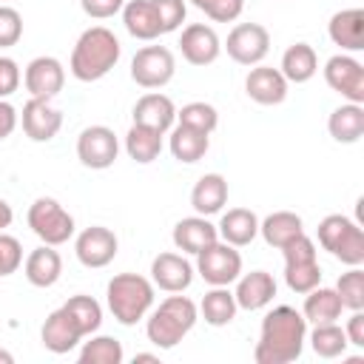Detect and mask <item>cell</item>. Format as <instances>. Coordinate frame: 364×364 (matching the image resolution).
Returning <instances> with one entry per match:
<instances>
[{"label": "cell", "mask_w": 364, "mask_h": 364, "mask_svg": "<svg viewBox=\"0 0 364 364\" xmlns=\"http://www.w3.org/2000/svg\"><path fill=\"white\" fill-rule=\"evenodd\" d=\"M324 82L347 102L364 105V65L350 54H333L324 63Z\"/></svg>", "instance_id": "cell-11"}, {"label": "cell", "mask_w": 364, "mask_h": 364, "mask_svg": "<svg viewBox=\"0 0 364 364\" xmlns=\"http://www.w3.org/2000/svg\"><path fill=\"white\" fill-rule=\"evenodd\" d=\"M23 82H26V91L28 97L34 100H54L63 85H65V68L57 57H34L26 71H23Z\"/></svg>", "instance_id": "cell-13"}, {"label": "cell", "mask_w": 364, "mask_h": 364, "mask_svg": "<svg viewBox=\"0 0 364 364\" xmlns=\"http://www.w3.org/2000/svg\"><path fill=\"white\" fill-rule=\"evenodd\" d=\"M279 71L284 74L287 82H296V85L313 80L316 71H318L316 48H313L310 43H293V46L282 54V65H279Z\"/></svg>", "instance_id": "cell-30"}, {"label": "cell", "mask_w": 364, "mask_h": 364, "mask_svg": "<svg viewBox=\"0 0 364 364\" xmlns=\"http://www.w3.org/2000/svg\"><path fill=\"white\" fill-rule=\"evenodd\" d=\"M151 282L165 293H182L193 282V264L182 253H159L151 262Z\"/></svg>", "instance_id": "cell-17"}, {"label": "cell", "mask_w": 364, "mask_h": 364, "mask_svg": "<svg viewBox=\"0 0 364 364\" xmlns=\"http://www.w3.org/2000/svg\"><path fill=\"white\" fill-rule=\"evenodd\" d=\"M327 131L336 142L341 145H353L364 136V105L358 102H344L338 105L330 119H327Z\"/></svg>", "instance_id": "cell-28"}, {"label": "cell", "mask_w": 364, "mask_h": 364, "mask_svg": "<svg viewBox=\"0 0 364 364\" xmlns=\"http://www.w3.org/2000/svg\"><path fill=\"white\" fill-rule=\"evenodd\" d=\"M20 264H23V245L14 236L0 230V279L17 273Z\"/></svg>", "instance_id": "cell-42"}, {"label": "cell", "mask_w": 364, "mask_h": 364, "mask_svg": "<svg viewBox=\"0 0 364 364\" xmlns=\"http://www.w3.org/2000/svg\"><path fill=\"white\" fill-rule=\"evenodd\" d=\"M119 54H122V46L117 34L105 26H91L77 37L68 71L80 82H97L119 63Z\"/></svg>", "instance_id": "cell-2"}, {"label": "cell", "mask_w": 364, "mask_h": 364, "mask_svg": "<svg viewBox=\"0 0 364 364\" xmlns=\"http://www.w3.org/2000/svg\"><path fill=\"white\" fill-rule=\"evenodd\" d=\"M179 51L191 65H210L222 54V40L208 23H191L182 28Z\"/></svg>", "instance_id": "cell-14"}, {"label": "cell", "mask_w": 364, "mask_h": 364, "mask_svg": "<svg viewBox=\"0 0 364 364\" xmlns=\"http://www.w3.org/2000/svg\"><path fill=\"white\" fill-rule=\"evenodd\" d=\"M199 11H205L213 23H233L239 20L245 0H191Z\"/></svg>", "instance_id": "cell-40"}, {"label": "cell", "mask_w": 364, "mask_h": 364, "mask_svg": "<svg viewBox=\"0 0 364 364\" xmlns=\"http://www.w3.org/2000/svg\"><path fill=\"white\" fill-rule=\"evenodd\" d=\"M105 301L119 324L134 327L154 307V282L139 273H117L105 287Z\"/></svg>", "instance_id": "cell-4"}, {"label": "cell", "mask_w": 364, "mask_h": 364, "mask_svg": "<svg viewBox=\"0 0 364 364\" xmlns=\"http://www.w3.org/2000/svg\"><path fill=\"white\" fill-rule=\"evenodd\" d=\"M23 273H26L28 284H34V287H51L63 276V259L54 250V245H40V247H34L26 256Z\"/></svg>", "instance_id": "cell-24"}, {"label": "cell", "mask_w": 364, "mask_h": 364, "mask_svg": "<svg viewBox=\"0 0 364 364\" xmlns=\"http://www.w3.org/2000/svg\"><path fill=\"white\" fill-rule=\"evenodd\" d=\"M284 282L299 296L310 293L313 287L321 284V264H318V259L301 262V264H284Z\"/></svg>", "instance_id": "cell-38"}, {"label": "cell", "mask_w": 364, "mask_h": 364, "mask_svg": "<svg viewBox=\"0 0 364 364\" xmlns=\"http://www.w3.org/2000/svg\"><path fill=\"white\" fill-rule=\"evenodd\" d=\"M219 239L233 245V247H245L259 236V216L247 208H230L228 213H222L219 225Z\"/></svg>", "instance_id": "cell-25"}, {"label": "cell", "mask_w": 364, "mask_h": 364, "mask_svg": "<svg viewBox=\"0 0 364 364\" xmlns=\"http://www.w3.org/2000/svg\"><path fill=\"white\" fill-rule=\"evenodd\" d=\"M131 117H134L136 125H148V128H154L159 134H168L176 125V105H173V100L168 94L151 91V94H142L134 102Z\"/></svg>", "instance_id": "cell-18"}, {"label": "cell", "mask_w": 364, "mask_h": 364, "mask_svg": "<svg viewBox=\"0 0 364 364\" xmlns=\"http://www.w3.org/2000/svg\"><path fill=\"white\" fill-rule=\"evenodd\" d=\"M162 136L165 134H159V131H154V128H148V125H131L128 128V134H125V154L134 159V162H139V165H148V162H154L159 154H162Z\"/></svg>", "instance_id": "cell-32"}, {"label": "cell", "mask_w": 364, "mask_h": 364, "mask_svg": "<svg viewBox=\"0 0 364 364\" xmlns=\"http://www.w3.org/2000/svg\"><path fill=\"white\" fill-rule=\"evenodd\" d=\"M136 361H159V358H156L154 353H136V355H134V364H136Z\"/></svg>", "instance_id": "cell-50"}, {"label": "cell", "mask_w": 364, "mask_h": 364, "mask_svg": "<svg viewBox=\"0 0 364 364\" xmlns=\"http://www.w3.org/2000/svg\"><path fill=\"white\" fill-rule=\"evenodd\" d=\"M276 296V279L267 270H250L236 279L233 299L242 310H262L273 301Z\"/></svg>", "instance_id": "cell-20"}, {"label": "cell", "mask_w": 364, "mask_h": 364, "mask_svg": "<svg viewBox=\"0 0 364 364\" xmlns=\"http://www.w3.org/2000/svg\"><path fill=\"white\" fill-rule=\"evenodd\" d=\"M11 361H14V355L9 350H0V364H11Z\"/></svg>", "instance_id": "cell-51"}, {"label": "cell", "mask_w": 364, "mask_h": 364, "mask_svg": "<svg viewBox=\"0 0 364 364\" xmlns=\"http://www.w3.org/2000/svg\"><path fill=\"white\" fill-rule=\"evenodd\" d=\"M318 245L347 267L364 264V230L358 222L341 213H330L318 222Z\"/></svg>", "instance_id": "cell-5"}, {"label": "cell", "mask_w": 364, "mask_h": 364, "mask_svg": "<svg viewBox=\"0 0 364 364\" xmlns=\"http://www.w3.org/2000/svg\"><path fill=\"white\" fill-rule=\"evenodd\" d=\"M26 219H28L31 233H34L43 245H54V247L65 245V242L74 236V230H77L74 216H71L57 199H51V196L34 199Z\"/></svg>", "instance_id": "cell-6"}, {"label": "cell", "mask_w": 364, "mask_h": 364, "mask_svg": "<svg viewBox=\"0 0 364 364\" xmlns=\"http://www.w3.org/2000/svg\"><path fill=\"white\" fill-rule=\"evenodd\" d=\"M341 299L336 293V287H313L310 293H304V304H301V316L310 324H330L336 318H341Z\"/></svg>", "instance_id": "cell-31"}, {"label": "cell", "mask_w": 364, "mask_h": 364, "mask_svg": "<svg viewBox=\"0 0 364 364\" xmlns=\"http://www.w3.org/2000/svg\"><path fill=\"white\" fill-rule=\"evenodd\" d=\"M168 148H171V154H173L176 162L193 165V162H199V159L208 154V148H210V134H202V131H196V128H188V125H179V122H176V125L171 128Z\"/></svg>", "instance_id": "cell-27"}, {"label": "cell", "mask_w": 364, "mask_h": 364, "mask_svg": "<svg viewBox=\"0 0 364 364\" xmlns=\"http://www.w3.org/2000/svg\"><path fill=\"white\" fill-rule=\"evenodd\" d=\"M225 51L239 65H259L270 51V31L262 23H239L230 28Z\"/></svg>", "instance_id": "cell-9"}, {"label": "cell", "mask_w": 364, "mask_h": 364, "mask_svg": "<svg viewBox=\"0 0 364 364\" xmlns=\"http://www.w3.org/2000/svg\"><path fill=\"white\" fill-rule=\"evenodd\" d=\"M119 139L108 125H88L77 136V159L91 171H105L117 162Z\"/></svg>", "instance_id": "cell-10"}, {"label": "cell", "mask_w": 364, "mask_h": 364, "mask_svg": "<svg viewBox=\"0 0 364 364\" xmlns=\"http://www.w3.org/2000/svg\"><path fill=\"white\" fill-rule=\"evenodd\" d=\"M63 310L77 321V327H80L82 336L97 333L100 324H102V307H100V301H97L94 296L77 293V296H71V299L63 304Z\"/></svg>", "instance_id": "cell-34"}, {"label": "cell", "mask_w": 364, "mask_h": 364, "mask_svg": "<svg viewBox=\"0 0 364 364\" xmlns=\"http://www.w3.org/2000/svg\"><path fill=\"white\" fill-rule=\"evenodd\" d=\"M259 233H262V239H264L270 247L282 250L287 242H293L296 236L304 233V222H301V216L293 213V210H276V213H270V216H264V219L259 222Z\"/></svg>", "instance_id": "cell-29"}, {"label": "cell", "mask_w": 364, "mask_h": 364, "mask_svg": "<svg viewBox=\"0 0 364 364\" xmlns=\"http://www.w3.org/2000/svg\"><path fill=\"white\" fill-rule=\"evenodd\" d=\"M119 250V239L114 236L111 228H102V225H91L85 230H80V236L74 239V253L80 259L82 267H105L114 262Z\"/></svg>", "instance_id": "cell-12"}, {"label": "cell", "mask_w": 364, "mask_h": 364, "mask_svg": "<svg viewBox=\"0 0 364 364\" xmlns=\"http://www.w3.org/2000/svg\"><path fill=\"white\" fill-rule=\"evenodd\" d=\"M196 273L210 287H228L242 276V256L233 245L216 239L213 245L196 253Z\"/></svg>", "instance_id": "cell-7"}, {"label": "cell", "mask_w": 364, "mask_h": 364, "mask_svg": "<svg viewBox=\"0 0 364 364\" xmlns=\"http://www.w3.org/2000/svg\"><path fill=\"white\" fill-rule=\"evenodd\" d=\"M63 128L60 108L51 105V100H28L23 105V131L31 142H51Z\"/></svg>", "instance_id": "cell-16"}, {"label": "cell", "mask_w": 364, "mask_h": 364, "mask_svg": "<svg viewBox=\"0 0 364 364\" xmlns=\"http://www.w3.org/2000/svg\"><path fill=\"white\" fill-rule=\"evenodd\" d=\"M176 60L165 46H142L131 60V80L139 88H162L173 80Z\"/></svg>", "instance_id": "cell-8"}, {"label": "cell", "mask_w": 364, "mask_h": 364, "mask_svg": "<svg viewBox=\"0 0 364 364\" xmlns=\"http://www.w3.org/2000/svg\"><path fill=\"white\" fill-rule=\"evenodd\" d=\"M176 122L188 125V128H196L202 134H213L216 125H219V111L210 102H188L176 111Z\"/></svg>", "instance_id": "cell-37"}, {"label": "cell", "mask_w": 364, "mask_h": 364, "mask_svg": "<svg viewBox=\"0 0 364 364\" xmlns=\"http://www.w3.org/2000/svg\"><path fill=\"white\" fill-rule=\"evenodd\" d=\"M23 37V17L11 6H0V48L17 46Z\"/></svg>", "instance_id": "cell-41"}, {"label": "cell", "mask_w": 364, "mask_h": 364, "mask_svg": "<svg viewBox=\"0 0 364 364\" xmlns=\"http://www.w3.org/2000/svg\"><path fill=\"white\" fill-rule=\"evenodd\" d=\"M330 40L341 51H361L364 48V9H341L327 23Z\"/></svg>", "instance_id": "cell-23"}, {"label": "cell", "mask_w": 364, "mask_h": 364, "mask_svg": "<svg viewBox=\"0 0 364 364\" xmlns=\"http://www.w3.org/2000/svg\"><path fill=\"white\" fill-rule=\"evenodd\" d=\"M11 219H14V213H11V205L0 196V230H6L9 225H11Z\"/></svg>", "instance_id": "cell-49"}, {"label": "cell", "mask_w": 364, "mask_h": 364, "mask_svg": "<svg viewBox=\"0 0 364 364\" xmlns=\"http://www.w3.org/2000/svg\"><path fill=\"white\" fill-rule=\"evenodd\" d=\"M154 6L159 11V23H162V31L165 34L176 31L185 23V14H188L185 0H154Z\"/></svg>", "instance_id": "cell-43"}, {"label": "cell", "mask_w": 364, "mask_h": 364, "mask_svg": "<svg viewBox=\"0 0 364 364\" xmlns=\"http://www.w3.org/2000/svg\"><path fill=\"white\" fill-rule=\"evenodd\" d=\"M119 14H122L125 31H128L131 37H136V40L151 43V40H156L159 34H165L154 0H128Z\"/></svg>", "instance_id": "cell-22"}, {"label": "cell", "mask_w": 364, "mask_h": 364, "mask_svg": "<svg viewBox=\"0 0 364 364\" xmlns=\"http://www.w3.org/2000/svg\"><path fill=\"white\" fill-rule=\"evenodd\" d=\"M199 318V307L188 299V296H168L159 301V307L148 316L145 324V336L154 347L159 350H171L176 347L196 324Z\"/></svg>", "instance_id": "cell-3"}, {"label": "cell", "mask_w": 364, "mask_h": 364, "mask_svg": "<svg viewBox=\"0 0 364 364\" xmlns=\"http://www.w3.org/2000/svg\"><path fill=\"white\" fill-rule=\"evenodd\" d=\"M236 310H239V304H236V299H233V293H230L228 287H210V290L202 296V301H199V316H202L210 327H225V324H230V321L236 318Z\"/></svg>", "instance_id": "cell-33"}, {"label": "cell", "mask_w": 364, "mask_h": 364, "mask_svg": "<svg viewBox=\"0 0 364 364\" xmlns=\"http://www.w3.org/2000/svg\"><path fill=\"white\" fill-rule=\"evenodd\" d=\"M344 336L353 347H364V313L361 310H353V316L347 318V327H344Z\"/></svg>", "instance_id": "cell-47"}, {"label": "cell", "mask_w": 364, "mask_h": 364, "mask_svg": "<svg viewBox=\"0 0 364 364\" xmlns=\"http://www.w3.org/2000/svg\"><path fill=\"white\" fill-rule=\"evenodd\" d=\"M287 80L279 68H270V65H250L247 77H245V94L259 102V105H279L284 102L287 97Z\"/></svg>", "instance_id": "cell-15"}, {"label": "cell", "mask_w": 364, "mask_h": 364, "mask_svg": "<svg viewBox=\"0 0 364 364\" xmlns=\"http://www.w3.org/2000/svg\"><path fill=\"white\" fill-rule=\"evenodd\" d=\"M125 350L114 336H94L91 341H82L80 364H122Z\"/></svg>", "instance_id": "cell-36"}, {"label": "cell", "mask_w": 364, "mask_h": 364, "mask_svg": "<svg viewBox=\"0 0 364 364\" xmlns=\"http://www.w3.org/2000/svg\"><path fill=\"white\" fill-rule=\"evenodd\" d=\"M82 338H85V336L80 333L77 321H74L63 307L51 310L48 318L43 321V330H40V341H43V347H46L48 353H57V355L71 353Z\"/></svg>", "instance_id": "cell-19"}, {"label": "cell", "mask_w": 364, "mask_h": 364, "mask_svg": "<svg viewBox=\"0 0 364 364\" xmlns=\"http://www.w3.org/2000/svg\"><path fill=\"white\" fill-rule=\"evenodd\" d=\"M310 347H313V353L318 358H338V355H344V350L350 347V341L344 336V327H338L336 321H330V324H313Z\"/></svg>", "instance_id": "cell-35"}, {"label": "cell", "mask_w": 364, "mask_h": 364, "mask_svg": "<svg viewBox=\"0 0 364 364\" xmlns=\"http://www.w3.org/2000/svg\"><path fill=\"white\" fill-rule=\"evenodd\" d=\"M219 239V230L213 222H208V216H185L173 225V245L182 253L196 256L199 250H205L208 245H213Z\"/></svg>", "instance_id": "cell-21"}, {"label": "cell", "mask_w": 364, "mask_h": 364, "mask_svg": "<svg viewBox=\"0 0 364 364\" xmlns=\"http://www.w3.org/2000/svg\"><path fill=\"white\" fill-rule=\"evenodd\" d=\"M336 293L344 310H364V270L350 267L347 273H341L336 282Z\"/></svg>", "instance_id": "cell-39"}, {"label": "cell", "mask_w": 364, "mask_h": 364, "mask_svg": "<svg viewBox=\"0 0 364 364\" xmlns=\"http://www.w3.org/2000/svg\"><path fill=\"white\" fill-rule=\"evenodd\" d=\"M228 205V179L222 173H205L191 191V208L199 216H213Z\"/></svg>", "instance_id": "cell-26"}, {"label": "cell", "mask_w": 364, "mask_h": 364, "mask_svg": "<svg viewBox=\"0 0 364 364\" xmlns=\"http://www.w3.org/2000/svg\"><path fill=\"white\" fill-rule=\"evenodd\" d=\"M80 6L91 20H108L122 11L125 0H80Z\"/></svg>", "instance_id": "cell-46"}, {"label": "cell", "mask_w": 364, "mask_h": 364, "mask_svg": "<svg viewBox=\"0 0 364 364\" xmlns=\"http://www.w3.org/2000/svg\"><path fill=\"white\" fill-rule=\"evenodd\" d=\"M20 65L11 60V57H0V100L11 97L17 88H20Z\"/></svg>", "instance_id": "cell-45"}, {"label": "cell", "mask_w": 364, "mask_h": 364, "mask_svg": "<svg viewBox=\"0 0 364 364\" xmlns=\"http://www.w3.org/2000/svg\"><path fill=\"white\" fill-rule=\"evenodd\" d=\"M304 341H307V318L296 307L279 304L267 310L262 318L253 361L256 364H290L301 355Z\"/></svg>", "instance_id": "cell-1"}, {"label": "cell", "mask_w": 364, "mask_h": 364, "mask_svg": "<svg viewBox=\"0 0 364 364\" xmlns=\"http://www.w3.org/2000/svg\"><path fill=\"white\" fill-rule=\"evenodd\" d=\"M282 256H284V264L313 262V259H316V242H313L307 233H301V236H296L293 242H287V245L282 247Z\"/></svg>", "instance_id": "cell-44"}, {"label": "cell", "mask_w": 364, "mask_h": 364, "mask_svg": "<svg viewBox=\"0 0 364 364\" xmlns=\"http://www.w3.org/2000/svg\"><path fill=\"white\" fill-rule=\"evenodd\" d=\"M17 128V108L9 100H0V139L11 136Z\"/></svg>", "instance_id": "cell-48"}]
</instances>
